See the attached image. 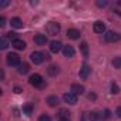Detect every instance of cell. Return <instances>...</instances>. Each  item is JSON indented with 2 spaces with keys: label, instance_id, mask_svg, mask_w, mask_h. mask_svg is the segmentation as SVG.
<instances>
[{
  "label": "cell",
  "instance_id": "14",
  "mask_svg": "<svg viewBox=\"0 0 121 121\" xmlns=\"http://www.w3.org/2000/svg\"><path fill=\"white\" fill-rule=\"evenodd\" d=\"M71 93L76 94V95H81L84 93V87L80 86V84H73L71 86Z\"/></svg>",
  "mask_w": 121,
  "mask_h": 121
},
{
  "label": "cell",
  "instance_id": "13",
  "mask_svg": "<svg viewBox=\"0 0 121 121\" xmlns=\"http://www.w3.org/2000/svg\"><path fill=\"white\" fill-rule=\"evenodd\" d=\"M12 46H13L16 50H24V48H26V41H24V40L17 39V40L12 41Z\"/></svg>",
  "mask_w": 121,
  "mask_h": 121
},
{
  "label": "cell",
  "instance_id": "12",
  "mask_svg": "<svg viewBox=\"0 0 121 121\" xmlns=\"http://www.w3.org/2000/svg\"><path fill=\"white\" fill-rule=\"evenodd\" d=\"M67 37L71 39V40H77V39H80V31L77 29H69L67 30Z\"/></svg>",
  "mask_w": 121,
  "mask_h": 121
},
{
  "label": "cell",
  "instance_id": "27",
  "mask_svg": "<svg viewBox=\"0 0 121 121\" xmlns=\"http://www.w3.org/2000/svg\"><path fill=\"white\" fill-rule=\"evenodd\" d=\"M39 121H51V118H50V117H48L47 114H43V115H40Z\"/></svg>",
  "mask_w": 121,
  "mask_h": 121
},
{
  "label": "cell",
  "instance_id": "21",
  "mask_svg": "<svg viewBox=\"0 0 121 121\" xmlns=\"http://www.w3.org/2000/svg\"><path fill=\"white\" fill-rule=\"evenodd\" d=\"M111 64H112V67H114V69H121V56L114 57V60L111 61Z\"/></svg>",
  "mask_w": 121,
  "mask_h": 121
},
{
  "label": "cell",
  "instance_id": "38",
  "mask_svg": "<svg viewBox=\"0 0 121 121\" xmlns=\"http://www.w3.org/2000/svg\"><path fill=\"white\" fill-rule=\"evenodd\" d=\"M118 13H120V16H121V12H118Z\"/></svg>",
  "mask_w": 121,
  "mask_h": 121
},
{
  "label": "cell",
  "instance_id": "26",
  "mask_svg": "<svg viewBox=\"0 0 121 121\" xmlns=\"http://www.w3.org/2000/svg\"><path fill=\"white\" fill-rule=\"evenodd\" d=\"M7 39H10L12 41H14V40H17V33H13V31H9V33H7Z\"/></svg>",
  "mask_w": 121,
  "mask_h": 121
},
{
  "label": "cell",
  "instance_id": "3",
  "mask_svg": "<svg viewBox=\"0 0 121 121\" xmlns=\"http://www.w3.org/2000/svg\"><path fill=\"white\" fill-rule=\"evenodd\" d=\"M30 58H31V61H33L34 64H41V63L44 61V54H43L41 51H33V53L30 54Z\"/></svg>",
  "mask_w": 121,
  "mask_h": 121
},
{
  "label": "cell",
  "instance_id": "15",
  "mask_svg": "<svg viewBox=\"0 0 121 121\" xmlns=\"http://www.w3.org/2000/svg\"><path fill=\"white\" fill-rule=\"evenodd\" d=\"M70 114H71V112H70L67 108H60L57 115L61 118V120H69V118H70Z\"/></svg>",
  "mask_w": 121,
  "mask_h": 121
},
{
  "label": "cell",
  "instance_id": "34",
  "mask_svg": "<svg viewBox=\"0 0 121 121\" xmlns=\"http://www.w3.org/2000/svg\"><path fill=\"white\" fill-rule=\"evenodd\" d=\"M9 4V2H2V3H0V7H6Z\"/></svg>",
  "mask_w": 121,
  "mask_h": 121
},
{
  "label": "cell",
  "instance_id": "7",
  "mask_svg": "<svg viewBox=\"0 0 121 121\" xmlns=\"http://www.w3.org/2000/svg\"><path fill=\"white\" fill-rule=\"evenodd\" d=\"M63 44H61V41H58V40H53L51 43H50V51L51 53H58L60 50H63Z\"/></svg>",
  "mask_w": 121,
  "mask_h": 121
},
{
  "label": "cell",
  "instance_id": "35",
  "mask_svg": "<svg viewBox=\"0 0 121 121\" xmlns=\"http://www.w3.org/2000/svg\"><path fill=\"white\" fill-rule=\"evenodd\" d=\"M44 54V60H50V54L48 53H43Z\"/></svg>",
  "mask_w": 121,
  "mask_h": 121
},
{
  "label": "cell",
  "instance_id": "31",
  "mask_svg": "<svg viewBox=\"0 0 121 121\" xmlns=\"http://www.w3.org/2000/svg\"><path fill=\"white\" fill-rule=\"evenodd\" d=\"M95 98H97V95H95L94 93H90V94H88V100H95Z\"/></svg>",
  "mask_w": 121,
  "mask_h": 121
},
{
  "label": "cell",
  "instance_id": "29",
  "mask_svg": "<svg viewBox=\"0 0 121 121\" xmlns=\"http://www.w3.org/2000/svg\"><path fill=\"white\" fill-rule=\"evenodd\" d=\"M95 4H97L98 7H105V6H107V2H105V0H103V2H101V0H98Z\"/></svg>",
  "mask_w": 121,
  "mask_h": 121
},
{
  "label": "cell",
  "instance_id": "16",
  "mask_svg": "<svg viewBox=\"0 0 121 121\" xmlns=\"http://www.w3.org/2000/svg\"><path fill=\"white\" fill-rule=\"evenodd\" d=\"M46 103H47L50 107H57V104H58V97H57V95H50V97H47Z\"/></svg>",
  "mask_w": 121,
  "mask_h": 121
},
{
  "label": "cell",
  "instance_id": "18",
  "mask_svg": "<svg viewBox=\"0 0 121 121\" xmlns=\"http://www.w3.org/2000/svg\"><path fill=\"white\" fill-rule=\"evenodd\" d=\"M83 118H84V120H88V121H97V120H98V114L94 112V111H91V112H86Z\"/></svg>",
  "mask_w": 121,
  "mask_h": 121
},
{
  "label": "cell",
  "instance_id": "8",
  "mask_svg": "<svg viewBox=\"0 0 121 121\" xmlns=\"http://www.w3.org/2000/svg\"><path fill=\"white\" fill-rule=\"evenodd\" d=\"M93 30H94V33L103 34V33L105 31V24H104L103 22H95L94 26H93Z\"/></svg>",
  "mask_w": 121,
  "mask_h": 121
},
{
  "label": "cell",
  "instance_id": "24",
  "mask_svg": "<svg viewBox=\"0 0 121 121\" xmlns=\"http://www.w3.org/2000/svg\"><path fill=\"white\" fill-rule=\"evenodd\" d=\"M9 46H7V40L3 37V39H0V48H2V50H6Z\"/></svg>",
  "mask_w": 121,
  "mask_h": 121
},
{
  "label": "cell",
  "instance_id": "37",
  "mask_svg": "<svg viewBox=\"0 0 121 121\" xmlns=\"http://www.w3.org/2000/svg\"><path fill=\"white\" fill-rule=\"evenodd\" d=\"M60 121H70V120H60Z\"/></svg>",
  "mask_w": 121,
  "mask_h": 121
},
{
  "label": "cell",
  "instance_id": "5",
  "mask_svg": "<svg viewBox=\"0 0 121 121\" xmlns=\"http://www.w3.org/2000/svg\"><path fill=\"white\" fill-rule=\"evenodd\" d=\"M104 37H105V40H107L108 43H115V41H118V40L121 39V36H120L118 33H115V31H107V33L104 34Z\"/></svg>",
  "mask_w": 121,
  "mask_h": 121
},
{
  "label": "cell",
  "instance_id": "19",
  "mask_svg": "<svg viewBox=\"0 0 121 121\" xmlns=\"http://www.w3.org/2000/svg\"><path fill=\"white\" fill-rule=\"evenodd\" d=\"M29 71H30V66L27 63H23V64L19 66V73L20 74H27Z\"/></svg>",
  "mask_w": 121,
  "mask_h": 121
},
{
  "label": "cell",
  "instance_id": "36",
  "mask_svg": "<svg viewBox=\"0 0 121 121\" xmlns=\"http://www.w3.org/2000/svg\"><path fill=\"white\" fill-rule=\"evenodd\" d=\"M117 3H118V6H121V0H118V2H117Z\"/></svg>",
  "mask_w": 121,
  "mask_h": 121
},
{
  "label": "cell",
  "instance_id": "10",
  "mask_svg": "<svg viewBox=\"0 0 121 121\" xmlns=\"http://www.w3.org/2000/svg\"><path fill=\"white\" fill-rule=\"evenodd\" d=\"M34 43H36L37 46H46V43H47L46 34H36V36H34Z\"/></svg>",
  "mask_w": 121,
  "mask_h": 121
},
{
  "label": "cell",
  "instance_id": "4",
  "mask_svg": "<svg viewBox=\"0 0 121 121\" xmlns=\"http://www.w3.org/2000/svg\"><path fill=\"white\" fill-rule=\"evenodd\" d=\"M7 64L9 66H20V57L16 53L7 54Z\"/></svg>",
  "mask_w": 121,
  "mask_h": 121
},
{
  "label": "cell",
  "instance_id": "17",
  "mask_svg": "<svg viewBox=\"0 0 121 121\" xmlns=\"http://www.w3.org/2000/svg\"><path fill=\"white\" fill-rule=\"evenodd\" d=\"M10 23H12V27H14V29H22V27H23V22H22V19H19V17H13V19L10 20Z\"/></svg>",
  "mask_w": 121,
  "mask_h": 121
},
{
  "label": "cell",
  "instance_id": "11",
  "mask_svg": "<svg viewBox=\"0 0 121 121\" xmlns=\"http://www.w3.org/2000/svg\"><path fill=\"white\" fill-rule=\"evenodd\" d=\"M90 71H91V69L87 66V64H84L81 69H80V71H78V76L83 78V80H86L87 77H88V74H90Z\"/></svg>",
  "mask_w": 121,
  "mask_h": 121
},
{
  "label": "cell",
  "instance_id": "2",
  "mask_svg": "<svg viewBox=\"0 0 121 121\" xmlns=\"http://www.w3.org/2000/svg\"><path fill=\"white\" fill-rule=\"evenodd\" d=\"M29 83L33 86V87H43L44 86V80L40 74H31L30 78H29Z\"/></svg>",
  "mask_w": 121,
  "mask_h": 121
},
{
  "label": "cell",
  "instance_id": "28",
  "mask_svg": "<svg viewBox=\"0 0 121 121\" xmlns=\"http://www.w3.org/2000/svg\"><path fill=\"white\" fill-rule=\"evenodd\" d=\"M111 117V111L110 110H105L104 114H101V118H110Z\"/></svg>",
  "mask_w": 121,
  "mask_h": 121
},
{
  "label": "cell",
  "instance_id": "30",
  "mask_svg": "<svg viewBox=\"0 0 121 121\" xmlns=\"http://www.w3.org/2000/svg\"><path fill=\"white\" fill-rule=\"evenodd\" d=\"M4 24H6V19L2 16V17H0V27H3Z\"/></svg>",
  "mask_w": 121,
  "mask_h": 121
},
{
  "label": "cell",
  "instance_id": "25",
  "mask_svg": "<svg viewBox=\"0 0 121 121\" xmlns=\"http://www.w3.org/2000/svg\"><path fill=\"white\" fill-rule=\"evenodd\" d=\"M111 93H112V94H118V93H120V87H118L115 83L111 84Z\"/></svg>",
  "mask_w": 121,
  "mask_h": 121
},
{
  "label": "cell",
  "instance_id": "32",
  "mask_svg": "<svg viewBox=\"0 0 121 121\" xmlns=\"http://www.w3.org/2000/svg\"><path fill=\"white\" fill-rule=\"evenodd\" d=\"M115 114H117V117H118V118H121V107H118V108H117Z\"/></svg>",
  "mask_w": 121,
  "mask_h": 121
},
{
  "label": "cell",
  "instance_id": "23",
  "mask_svg": "<svg viewBox=\"0 0 121 121\" xmlns=\"http://www.w3.org/2000/svg\"><path fill=\"white\" fill-rule=\"evenodd\" d=\"M31 111H33V108H31L30 104H27V105L23 107V114H26V115H31Z\"/></svg>",
  "mask_w": 121,
  "mask_h": 121
},
{
  "label": "cell",
  "instance_id": "22",
  "mask_svg": "<svg viewBox=\"0 0 121 121\" xmlns=\"http://www.w3.org/2000/svg\"><path fill=\"white\" fill-rule=\"evenodd\" d=\"M80 50H81V53H83V56H84V57H87V56H88V44H87L86 41L80 44Z\"/></svg>",
  "mask_w": 121,
  "mask_h": 121
},
{
  "label": "cell",
  "instance_id": "20",
  "mask_svg": "<svg viewBox=\"0 0 121 121\" xmlns=\"http://www.w3.org/2000/svg\"><path fill=\"white\" fill-rule=\"evenodd\" d=\"M58 71H60V69H58L57 66H48V67H47V73H48V76H57Z\"/></svg>",
  "mask_w": 121,
  "mask_h": 121
},
{
  "label": "cell",
  "instance_id": "33",
  "mask_svg": "<svg viewBox=\"0 0 121 121\" xmlns=\"http://www.w3.org/2000/svg\"><path fill=\"white\" fill-rule=\"evenodd\" d=\"M14 93H16V94H20V93H22V88H20V87H14Z\"/></svg>",
  "mask_w": 121,
  "mask_h": 121
},
{
  "label": "cell",
  "instance_id": "9",
  "mask_svg": "<svg viewBox=\"0 0 121 121\" xmlns=\"http://www.w3.org/2000/svg\"><path fill=\"white\" fill-rule=\"evenodd\" d=\"M63 54H64V57L70 58V57H74L76 50H74L73 46H64V47H63Z\"/></svg>",
  "mask_w": 121,
  "mask_h": 121
},
{
  "label": "cell",
  "instance_id": "6",
  "mask_svg": "<svg viewBox=\"0 0 121 121\" xmlns=\"http://www.w3.org/2000/svg\"><path fill=\"white\" fill-rule=\"evenodd\" d=\"M63 100H64V103H67V104H70V105H74V104L77 103V95L73 94V93H66V94L63 95Z\"/></svg>",
  "mask_w": 121,
  "mask_h": 121
},
{
  "label": "cell",
  "instance_id": "1",
  "mask_svg": "<svg viewBox=\"0 0 121 121\" xmlns=\"http://www.w3.org/2000/svg\"><path fill=\"white\" fill-rule=\"evenodd\" d=\"M60 24L58 23H56V22H50V23H47V26H46V31L50 34V36H56V34H58V31H60Z\"/></svg>",
  "mask_w": 121,
  "mask_h": 121
}]
</instances>
